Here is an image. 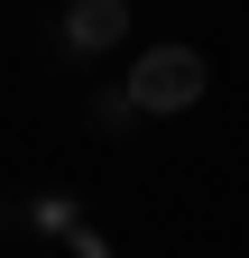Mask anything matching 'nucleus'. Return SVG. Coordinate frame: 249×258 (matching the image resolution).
I'll return each mask as SVG.
<instances>
[{"instance_id":"nucleus-1","label":"nucleus","mask_w":249,"mask_h":258,"mask_svg":"<svg viewBox=\"0 0 249 258\" xmlns=\"http://www.w3.org/2000/svg\"><path fill=\"white\" fill-rule=\"evenodd\" d=\"M203 83H212V64H203L194 46H148V55L130 64V111L175 120V111H194V102H203Z\"/></svg>"},{"instance_id":"nucleus-2","label":"nucleus","mask_w":249,"mask_h":258,"mask_svg":"<svg viewBox=\"0 0 249 258\" xmlns=\"http://www.w3.org/2000/svg\"><path fill=\"white\" fill-rule=\"evenodd\" d=\"M120 37H130V0H74V10H65V46L74 55H102Z\"/></svg>"}]
</instances>
